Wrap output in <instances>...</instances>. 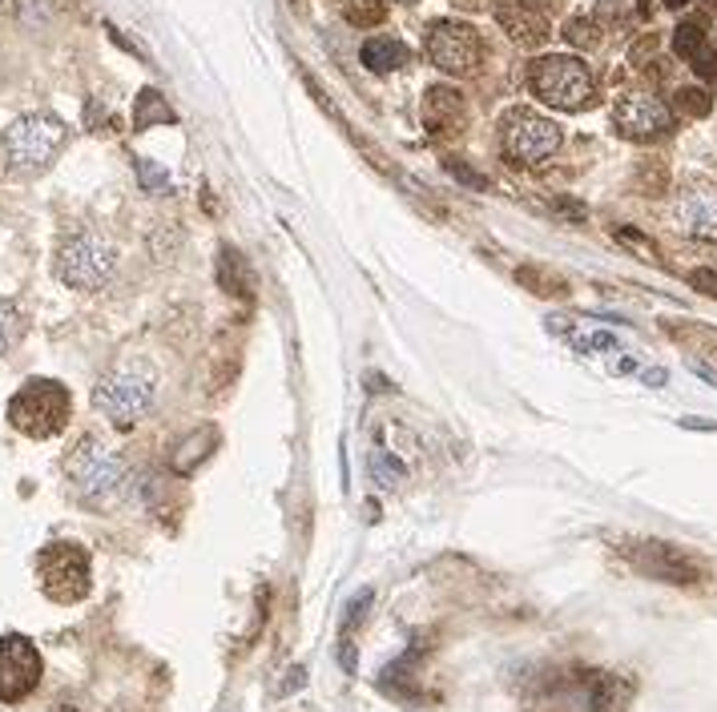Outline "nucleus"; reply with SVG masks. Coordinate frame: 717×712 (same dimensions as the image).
Masks as SVG:
<instances>
[{"label":"nucleus","instance_id":"12","mask_svg":"<svg viewBox=\"0 0 717 712\" xmlns=\"http://www.w3.org/2000/svg\"><path fill=\"white\" fill-rule=\"evenodd\" d=\"M613 125L629 141H657L674 129V110L653 93H625L613 110Z\"/></svg>","mask_w":717,"mask_h":712},{"label":"nucleus","instance_id":"33","mask_svg":"<svg viewBox=\"0 0 717 712\" xmlns=\"http://www.w3.org/2000/svg\"><path fill=\"white\" fill-rule=\"evenodd\" d=\"M690 282L702 290V294H717V275H709V270H693Z\"/></svg>","mask_w":717,"mask_h":712},{"label":"nucleus","instance_id":"10","mask_svg":"<svg viewBox=\"0 0 717 712\" xmlns=\"http://www.w3.org/2000/svg\"><path fill=\"white\" fill-rule=\"evenodd\" d=\"M41 685V652L28 636H0V704L25 700Z\"/></svg>","mask_w":717,"mask_h":712},{"label":"nucleus","instance_id":"26","mask_svg":"<svg viewBox=\"0 0 717 712\" xmlns=\"http://www.w3.org/2000/svg\"><path fill=\"white\" fill-rule=\"evenodd\" d=\"M677 110H685L690 117H705V113L714 110V97L705 93V89H681L677 93Z\"/></svg>","mask_w":717,"mask_h":712},{"label":"nucleus","instance_id":"11","mask_svg":"<svg viewBox=\"0 0 717 712\" xmlns=\"http://www.w3.org/2000/svg\"><path fill=\"white\" fill-rule=\"evenodd\" d=\"M625 556H629V563H633L637 572L649 575V580H662V584H697L702 580V563L693 560L690 551L662 544V539L629 544Z\"/></svg>","mask_w":717,"mask_h":712},{"label":"nucleus","instance_id":"15","mask_svg":"<svg viewBox=\"0 0 717 712\" xmlns=\"http://www.w3.org/2000/svg\"><path fill=\"white\" fill-rule=\"evenodd\" d=\"M496 21L516 44H544L549 41V16L540 13L532 0H504L496 4Z\"/></svg>","mask_w":717,"mask_h":712},{"label":"nucleus","instance_id":"9","mask_svg":"<svg viewBox=\"0 0 717 712\" xmlns=\"http://www.w3.org/2000/svg\"><path fill=\"white\" fill-rule=\"evenodd\" d=\"M428 56L431 65L452 77H468V73L480 69L483 61V41L480 33L464 21H436L428 28Z\"/></svg>","mask_w":717,"mask_h":712},{"label":"nucleus","instance_id":"29","mask_svg":"<svg viewBox=\"0 0 717 712\" xmlns=\"http://www.w3.org/2000/svg\"><path fill=\"white\" fill-rule=\"evenodd\" d=\"M448 174H452L455 181H468L471 190H483V186H488V178H483V174H476V169H471L468 162H460V157H452V162H448Z\"/></svg>","mask_w":717,"mask_h":712},{"label":"nucleus","instance_id":"22","mask_svg":"<svg viewBox=\"0 0 717 712\" xmlns=\"http://www.w3.org/2000/svg\"><path fill=\"white\" fill-rule=\"evenodd\" d=\"M214 443H218V431H214V427H202L198 435H190V438H186V443L178 447V452H186V455H174V471L190 475L193 463H198V459H206V455H210L206 447H214Z\"/></svg>","mask_w":717,"mask_h":712},{"label":"nucleus","instance_id":"37","mask_svg":"<svg viewBox=\"0 0 717 712\" xmlns=\"http://www.w3.org/2000/svg\"><path fill=\"white\" fill-rule=\"evenodd\" d=\"M665 4H669V9H681V4H690V0H665Z\"/></svg>","mask_w":717,"mask_h":712},{"label":"nucleus","instance_id":"30","mask_svg":"<svg viewBox=\"0 0 717 712\" xmlns=\"http://www.w3.org/2000/svg\"><path fill=\"white\" fill-rule=\"evenodd\" d=\"M138 174H141V181H146L150 190H158V193H166V190H169V178L162 174V169H153V165L146 162V157L138 162Z\"/></svg>","mask_w":717,"mask_h":712},{"label":"nucleus","instance_id":"5","mask_svg":"<svg viewBox=\"0 0 717 712\" xmlns=\"http://www.w3.org/2000/svg\"><path fill=\"white\" fill-rule=\"evenodd\" d=\"M70 391L56 379H28L9 403V423L28 438H53L70 423Z\"/></svg>","mask_w":717,"mask_h":712},{"label":"nucleus","instance_id":"16","mask_svg":"<svg viewBox=\"0 0 717 712\" xmlns=\"http://www.w3.org/2000/svg\"><path fill=\"white\" fill-rule=\"evenodd\" d=\"M633 700V681L617 676V672H593L589 676V692H584V709L589 712H625Z\"/></svg>","mask_w":717,"mask_h":712},{"label":"nucleus","instance_id":"6","mask_svg":"<svg viewBox=\"0 0 717 712\" xmlns=\"http://www.w3.org/2000/svg\"><path fill=\"white\" fill-rule=\"evenodd\" d=\"M561 141H565L561 138V125L532 110H508L504 122H500V145H504V153L516 165H528V169H537L549 157H556Z\"/></svg>","mask_w":717,"mask_h":712},{"label":"nucleus","instance_id":"17","mask_svg":"<svg viewBox=\"0 0 717 712\" xmlns=\"http://www.w3.org/2000/svg\"><path fill=\"white\" fill-rule=\"evenodd\" d=\"M218 282L226 294H235V298H250L254 294V282H250V270L247 262H242V254L230 246H222L218 254Z\"/></svg>","mask_w":717,"mask_h":712},{"label":"nucleus","instance_id":"1","mask_svg":"<svg viewBox=\"0 0 717 712\" xmlns=\"http://www.w3.org/2000/svg\"><path fill=\"white\" fill-rule=\"evenodd\" d=\"M528 89L552 105V110L561 113H580L593 105L596 97V81L589 65L577 61V56L568 53H552V56H540L528 65Z\"/></svg>","mask_w":717,"mask_h":712},{"label":"nucleus","instance_id":"28","mask_svg":"<svg viewBox=\"0 0 717 712\" xmlns=\"http://www.w3.org/2000/svg\"><path fill=\"white\" fill-rule=\"evenodd\" d=\"M367 608H372V588H363L355 596V600L347 603V616H343V636H351L355 632V624H363V616H367Z\"/></svg>","mask_w":717,"mask_h":712},{"label":"nucleus","instance_id":"27","mask_svg":"<svg viewBox=\"0 0 717 712\" xmlns=\"http://www.w3.org/2000/svg\"><path fill=\"white\" fill-rule=\"evenodd\" d=\"M565 37H568V41H573V44H577V49H593V44L601 41V37H596V25H593V21H584V16H577V21H568Z\"/></svg>","mask_w":717,"mask_h":712},{"label":"nucleus","instance_id":"36","mask_svg":"<svg viewBox=\"0 0 717 712\" xmlns=\"http://www.w3.org/2000/svg\"><path fill=\"white\" fill-rule=\"evenodd\" d=\"M452 4H460V9H468V13H480V9H492L496 0H452Z\"/></svg>","mask_w":717,"mask_h":712},{"label":"nucleus","instance_id":"19","mask_svg":"<svg viewBox=\"0 0 717 712\" xmlns=\"http://www.w3.org/2000/svg\"><path fill=\"white\" fill-rule=\"evenodd\" d=\"M516 282H520L525 290H532V294H540V298H565V294H568L565 278L552 275L549 266H537V262L520 266V270H516Z\"/></svg>","mask_w":717,"mask_h":712},{"label":"nucleus","instance_id":"7","mask_svg":"<svg viewBox=\"0 0 717 712\" xmlns=\"http://www.w3.org/2000/svg\"><path fill=\"white\" fill-rule=\"evenodd\" d=\"M113 266H117V250L97 233L73 238L56 254V278L73 290H101L113 278Z\"/></svg>","mask_w":717,"mask_h":712},{"label":"nucleus","instance_id":"4","mask_svg":"<svg viewBox=\"0 0 717 712\" xmlns=\"http://www.w3.org/2000/svg\"><path fill=\"white\" fill-rule=\"evenodd\" d=\"M153 391H158V379H153L150 367L141 363H122L113 367L101 383L93 386V407L113 427H134L138 419H146V411L153 407Z\"/></svg>","mask_w":717,"mask_h":712},{"label":"nucleus","instance_id":"31","mask_svg":"<svg viewBox=\"0 0 717 712\" xmlns=\"http://www.w3.org/2000/svg\"><path fill=\"white\" fill-rule=\"evenodd\" d=\"M693 69L702 73L705 81H717V49H705V53L693 61Z\"/></svg>","mask_w":717,"mask_h":712},{"label":"nucleus","instance_id":"14","mask_svg":"<svg viewBox=\"0 0 717 712\" xmlns=\"http://www.w3.org/2000/svg\"><path fill=\"white\" fill-rule=\"evenodd\" d=\"M674 226L690 238L717 242V190L709 186H693L674 202Z\"/></svg>","mask_w":717,"mask_h":712},{"label":"nucleus","instance_id":"34","mask_svg":"<svg viewBox=\"0 0 717 712\" xmlns=\"http://www.w3.org/2000/svg\"><path fill=\"white\" fill-rule=\"evenodd\" d=\"M613 346H617L613 334H593V339H584V343H580V351H613Z\"/></svg>","mask_w":717,"mask_h":712},{"label":"nucleus","instance_id":"23","mask_svg":"<svg viewBox=\"0 0 717 712\" xmlns=\"http://www.w3.org/2000/svg\"><path fill=\"white\" fill-rule=\"evenodd\" d=\"M709 44H705V25L702 21H685V25H677L674 33V53L685 56V61H697Z\"/></svg>","mask_w":717,"mask_h":712},{"label":"nucleus","instance_id":"24","mask_svg":"<svg viewBox=\"0 0 717 712\" xmlns=\"http://www.w3.org/2000/svg\"><path fill=\"white\" fill-rule=\"evenodd\" d=\"M372 475H375V483H379V487H400L407 471H403V463L391 452L375 447V452H372Z\"/></svg>","mask_w":717,"mask_h":712},{"label":"nucleus","instance_id":"21","mask_svg":"<svg viewBox=\"0 0 717 712\" xmlns=\"http://www.w3.org/2000/svg\"><path fill=\"white\" fill-rule=\"evenodd\" d=\"M347 25L355 28H375L387 21V0H335Z\"/></svg>","mask_w":717,"mask_h":712},{"label":"nucleus","instance_id":"20","mask_svg":"<svg viewBox=\"0 0 717 712\" xmlns=\"http://www.w3.org/2000/svg\"><path fill=\"white\" fill-rule=\"evenodd\" d=\"M174 110L166 105V97L153 93V89H141L138 93V105H134V129H153V125H174Z\"/></svg>","mask_w":717,"mask_h":712},{"label":"nucleus","instance_id":"25","mask_svg":"<svg viewBox=\"0 0 717 712\" xmlns=\"http://www.w3.org/2000/svg\"><path fill=\"white\" fill-rule=\"evenodd\" d=\"M21 330H25L21 310H16L9 298H0V355H9V351L21 343Z\"/></svg>","mask_w":717,"mask_h":712},{"label":"nucleus","instance_id":"3","mask_svg":"<svg viewBox=\"0 0 717 712\" xmlns=\"http://www.w3.org/2000/svg\"><path fill=\"white\" fill-rule=\"evenodd\" d=\"M65 475H70L77 499H85V504H93V507H110L125 487L122 455L113 452L110 443H101V438H93V435L81 438L70 452Z\"/></svg>","mask_w":717,"mask_h":712},{"label":"nucleus","instance_id":"8","mask_svg":"<svg viewBox=\"0 0 717 712\" xmlns=\"http://www.w3.org/2000/svg\"><path fill=\"white\" fill-rule=\"evenodd\" d=\"M41 592L56 603H77L89 596V556L77 544H49L37 556Z\"/></svg>","mask_w":717,"mask_h":712},{"label":"nucleus","instance_id":"2","mask_svg":"<svg viewBox=\"0 0 717 712\" xmlns=\"http://www.w3.org/2000/svg\"><path fill=\"white\" fill-rule=\"evenodd\" d=\"M70 138V129L61 117L53 113H25L16 117L9 129H4V157H9V169L21 174V178H33V174H45L53 157L61 153Z\"/></svg>","mask_w":717,"mask_h":712},{"label":"nucleus","instance_id":"35","mask_svg":"<svg viewBox=\"0 0 717 712\" xmlns=\"http://www.w3.org/2000/svg\"><path fill=\"white\" fill-rule=\"evenodd\" d=\"M690 370H693V374H702L705 383H714V386H717V370H714V367H705L702 358H690Z\"/></svg>","mask_w":717,"mask_h":712},{"label":"nucleus","instance_id":"13","mask_svg":"<svg viewBox=\"0 0 717 712\" xmlns=\"http://www.w3.org/2000/svg\"><path fill=\"white\" fill-rule=\"evenodd\" d=\"M419 113H424V129L431 138H460L468 129V105L452 85H431Z\"/></svg>","mask_w":717,"mask_h":712},{"label":"nucleus","instance_id":"32","mask_svg":"<svg viewBox=\"0 0 717 712\" xmlns=\"http://www.w3.org/2000/svg\"><path fill=\"white\" fill-rule=\"evenodd\" d=\"M617 238H621L625 246L645 250V258H657V250H653V242H645V238H641V233H637V230H621V233H617Z\"/></svg>","mask_w":717,"mask_h":712},{"label":"nucleus","instance_id":"18","mask_svg":"<svg viewBox=\"0 0 717 712\" xmlns=\"http://www.w3.org/2000/svg\"><path fill=\"white\" fill-rule=\"evenodd\" d=\"M363 65L372 73H395L407 65V49H403V41H391V37H372L363 44Z\"/></svg>","mask_w":717,"mask_h":712}]
</instances>
